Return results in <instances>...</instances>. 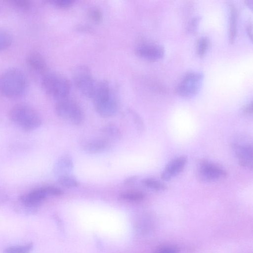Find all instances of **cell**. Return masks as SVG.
I'll return each instance as SVG.
<instances>
[{"mask_svg": "<svg viewBox=\"0 0 253 253\" xmlns=\"http://www.w3.org/2000/svg\"><path fill=\"white\" fill-rule=\"evenodd\" d=\"M209 43V41L207 37H202L198 41L197 46V52L199 55H203L206 52Z\"/></svg>", "mask_w": 253, "mask_h": 253, "instance_id": "obj_25", "label": "cell"}, {"mask_svg": "<svg viewBox=\"0 0 253 253\" xmlns=\"http://www.w3.org/2000/svg\"><path fill=\"white\" fill-rule=\"evenodd\" d=\"M110 144L106 139H94L84 143L83 146L84 151L90 154H97L104 152L110 147Z\"/></svg>", "mask_w": 253, "mask_h": 253, "instance_id": "obj_14", "label": "cell"}, {"mask_svg": "<svg viewBox=\"0 0 253 253\" xmlns=\"http://www.w3.org/2000/svg\"><path fill=\"white\" fill-rule=\"evenodd\" d=\"M102 131L107 139L112 140H119L121 137L119 128L113 124L106 125L102 128Z\"/></svg>", "mask_w": 253, "mask_h": 253, "instance_id": "obj_16", "label": "cell"}, {"mask_svg": "<svg viewBox=\"0 0 253 253\" xmlns=\"http://www.w3.org/2000/svg\"><path fill=\"white\" fill-rule=\"evenodd\" d=\"M142 183L148 188L155 191H163L167 189V186L165 183L152 178L143 179Z\"/></svg>", "mask_w": 253, "mask_h": 253, "instance_id": "obj_17", "label": "cell"}, {"mask_svg": "<svg viewBox=\"0 0 253 253\" xmlns=\"http://www.w3.org/2000/svg\"><path fill=\"white\" fill-rule=\"evenodd\" d=\"M7 2L21 10H28L32 6L31 2L29 0H8Z\"/></svg>", "mask_w": 253, "mask_h": 253, "instance_id": "obj_22", "label": "cell"}, {"mask_svg": "<svg viewBox=\"0 0 253 253\" xmlns=\"http://www.w3.org/2000/svg\"><path fill=\"white\" fill-rule=\"evenodd\" d=\"M179 249L172 245H163L159 247L155 251V253H178Z\"/></svg>", "mask_w": 253, "mask_h": 253, "instance_id": "obj_27", "label": "cell"}, {"mask_svg": "<svg viewBox=\"0 0 253 253\" xmlns=\"http://www.w3.org/2000/svg\"><path fill=\"white\" fill-rule=\"evenodd\" d=\"M47 2L60 8H67L71 7L75 3L74 0H49Z\"/></svg>", "mask_w": 253, "mask_h": 253, "instance_id": "obj_24", "label": "cell"}, {"mask_svg": "<svg viewBox=\"0 0 253 253\" xmlns=\"http://www.w3.org/2000/svg\"><path fill=\"white\" fill-rule=\"evenodd\" d=\"M135 52L138 56L142 59L154 61L162 58L165 51L164 48L160 45L143 43L136 46Z\"/></svg>", "mask_w": 253, "mask_h": 253, "instance_id": "obj_11", "label": "cell"}, {"mask_svg": "<svg viewBox=\"0 0 253 253\" xmlns=\"http://www.w3.org/2000/svg\"><path fill=\"white\" fill-rule=\"evenodd\" d=\"M203 79V75L200 73L189 72L181 80L176 88V91L181 96L191 97L199 91Z\"/></svg>", "mask_w": 253, "mask_h": 253, "instance_id": "obj_8", "label": "cell"}, {"mask_svg": "<svg viewBox=\"0 0 253 253\" xmlns=\"http://www.w3.org/2000/svg\"><path fill=\"white\" fill-rule=\"evenodd\" d=\"M26 62L30 70L34 74L40 77L41 79L48 72L45 59L39 52L32 50L28 53Z\"/></svg>", "mask_w": 253, "mask_h": 253, "instance_id": "obj_10", "label": "cell"}, {"mask_svg": "<svg viewBox=\"0 0 253 253\" xmlns=\"http://www.w3.org/2000/svg\"><path fill=\"white\" fill-rule=\"evenodd\" d=\"M12 42V34L6 30L0 28V51L9 47Z\"/></svg>", "mask_w": 253, "mask_h": 253, "instance_id": "obj_18", "label": "cell"}, {"mask_svg": "<svg viewBox=\"0 0 253 253\" xmlns=\"http://www.w3.org/2000/svg\"><path fill=\"white\" fill-rule=\"evenodd\" d=\"M187 162L185 156L176 157L170 161L165 167L161 174V178L168 181L178 175L184 169Z\"/></svg>", "mask_w": 253, "mask_h": 253, "instance_id": "obj_12", "label": "cell"}, {"mask_svg": "<svg viewBox=\"0 0 253 253\" xmlns=\"http://www.w3.org/2000/svg\"><path fill=\"white\" fill-rule=\"evenodd\" d=\"M8 115L14 124L25 131L34 130L42 124V119L39 113L27 104L15 105L10 109Z\"/></svg>", "mask_w": 253, "mask_h": 253, "instance_id": "obj_3", "label": "cell"}, {"mask_svg": "<svg viewBox=\"0 0 253 253\" xmlns=\"http://www.w3.org/2000/svg\"><path fill=\"white\" fill-rule=\"evenodd\" d=\"M226 175V171L220 166L208 161L201 163L197 171L198 178L206 182L220 180Z\"/></svg>", "mask_w": 253, "mask_h": 253, "instance_id": "obj_9", "label": "cell"}, {"mask_svg": "<svg viewBox=\"0 0 253 253\" xmlns=\"http://www.w3.org/2000/svg\"><path fill=\"white\" fill-rule=\"evenodd\" d=\"M137 179V176H131L129 177H128L126 178L125 181H124V183L125 184H131L132 183H134V182Z\"/></svg>", "mask_w": 253, "mask_h": 253, "instance_id": "obj_29", "label": "cell"}, {"mask_svg": "<svg viewBox=\"0 0 253 253\" xmlns=\"http://www.w3.org/2000/svg\"><path fill=\"white\" fill-rule=\"evenodd\" d=\"M230 15L229 38L230 40L232 42L235 38L236 31V11L233 5L230 6Z\"/></svg>", "mask_w": 253, "mask_h": 253, "instance_id": "obj_23", "label": "cell"}, {"mask_svg": "<svg viewBox=\"0 0 253 253\" xmlns=\"http://www.w3.org/2000/svg\"><path fill=\"white\" fill-rule=\"evenodd\" d=\"M89 18L93 22L98 23L102 18V13L100 9L97 7L91 8L88 11Z\"/></svg>", "mask_w": 253, "mask_h": 253, "instance_id": "obj_26", "label": "cell"}, {"mask_svg": "<svg viewBox=\"0 0 253 253\" xmlns=\"http://www.w3.org/2000/svg\"><path fill=\"white\" fill-rule=\"evenodd\" d=\"M145 198V195L140 191H129L119 195L120 199L130 202H139Z\"/></svg>", "mask_w": 253, "mask_h": 253, "instance_id": "obj_19", "label": "cell"}, {"mask_svg": "<svg viewBox=\"0 0 253 253\" xmlns=\"http://www.w3.org/2000/svg\"><path fill=\"white\" fill-rule=\"evenodd\" d=\"M92 99L96 112L102 117L113 116L118 110L119 103L115 92L106 81L97 82Z\"/></svg>", "mask_w": 253, "mask_h": 253, "instance_id": "obj_2", "label": "cell"}, {"mask_svg": "<svg viewBox=\"0 0 253 253\" xmlns=\"http://www.w3.org/2000/svg\"><path fill=\"white\" fill-rule=\"evenodd\" d=\"M235 153L239 164L243 168L253 169V147L247 143H237L234 145Z\"/></svg>", "mask_w": 253, "mask_h": 253, "instance_id": "obj_13", "label": "cell"}, {"mask_svg": "<svg viewBox=\"0 0 253 253\" xmlns=\"http://www.w3.org/2000/svg\"><path fill=\"white\" fill-rule=\"evenodd\" d=\"M62 194V190L57 187L44 186L23 194L20 197L19 200L27 208H36L48 196H60Z\"/></svg>", "mask_w": 253, "mask_h": 253, "instance_id": "obj_7", "label": "cell"}, {"mask_svg": "<svg viewBox=\"0 0 253 253\" xmlns=\"http://www.w3.org/2000/svg\"><path fill=\"white\" fill-rule=\"evenodd\" d=\"M33 248V244L30 243L25 245L7 247L4 250L3 253H30Z\"/></svg>", "mask_w": 253, "mask_h": 253, "instance_id": "obj_20", "label": "cell"}, {"mask_svg": "<svg viewBox=\"0 0 253 253\" xmlns=\"http://www.w3.org/2000/svg\"><path fill=\"white\" fill-rule=\"evenodd\" d=\"M27 87V78L20 69L8 68L0 76V91L6 97H20L25 93Z\"/></svg>", "mask_w": 253, "mask_h": 253, "instance_id": "obj_1", "label": "cell"}, {"mask_svg": "<svg viewBox=\"0 0 253 253\" xmlns=\"http://www.w3.org/2000/svg\"><path fill=\"white\" fill-rule=\"evenodd\" d=\"M72 76L78 90L84 96L92 99L98 82L93 78L90 69L85 65H80L74 69Z\"/></svg>", "mask_w": 253, "mask_h": 253, "instance_id": "obj_5", "label": "cell"}, {"mask_svg": "<svg viewBox=\"0 0 253 253\" xmlns=\"http://www.w3.org/2000/svg\"><path fill=\"white\" fill-rule=\"evenodd\" d=\"M55 110L59 118L72 125H79L84 120V112L80 105L68 97L57 101Z\"/></svg>", "mask_w": 253, "mask_h": 253, "instance_id": "obj_6", "label": "cell"}, {"mask_svg": "<svg viewBox=\"0 0 253 253\" xmlns=\"http://www.w3.org/2000/svg\"><path fill=\"white\" fill-rule=\"evenodd\" d=\"M45 93L57 101L67 98L71 90V84L67 78L55 72H47L41 79Z\"/></svg>", "mask_w": 253, "mask_h": 253, "instance_id": "obj_4", "label": "cell"}, {"mask_svg": "<svg viewBox=\"0 0 253 253\" xmlns=\"http://www.w3.org/2000/svg\"><path fill=\"white\" fill-rule=\"evenodd\" d=\"M243 112L247 115H251L253 113V105L252 103H249L245 106L243 109Z\"/></svg>", "mask_w": 253, "mask_h": 253, "instance_id": "obj_28", "label": "cell"}, {"mask_svg": "<svg viewBox=\"0 0 253 253\" xmlns=\"http://www.w3.org/2000/svg\"><path fill=\"white\" fill-rule=\"evenodd\" d=\"M57 181L60 185L67 188L76 187L79 184L75 178L69 175L58 177Z\"/></svg>", "mask_w": 253, "mask_h": 253, "instance_id": "obj_21", "label": "cell"}, {"mask_svg": "<svg viewBox=\"0 0 253 253\" xmlns=\"http://www.w3.org/2000/svg\"><path fill=\"white\" fill-rule=\"evenodd\" d=\"M73 168L72 159L68 156L61 157L55 165L54 172L58 177L68 175V173Z\"/></svg>", "mask_w": 253, "mask_h": 253, "instance_id": "obj_15", "label": "cell"}]
</instances>
